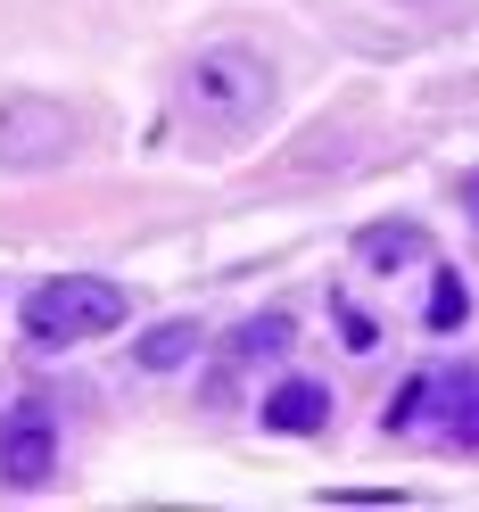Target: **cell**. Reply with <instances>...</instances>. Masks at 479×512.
Listing matches in <instances>:
<instances>
[{
    "label": "cell",
    "mask_w": 479,
    "mask_h": 512,
    "mask_svg": "<svg viewBox=\"0 0 479 512\" xmlns=\"http://www.w3.org/2000/svg\"><path fill=\"white\" fill-rule=\"evenodd\" d=\"M174 108L207 141H240V133H257L273 116V67L257 50H240V42H207V50H190V67L174 83Z\"/></svg>",
    "instance_id": "6da1fadb"
},
{
    "label": "cell",
    "mask_w": 479,
    "mask_h": 512,
    "mask_svg": "<svg viewBox=\"0 0 479 512\" xmlns=\"http://www.w3.org/2000/svg\"><path fill=\"white\" fill-rule=\"evenodd\" d=\"M124 314H133V298H124L116 281L58 273V281H42V290L25 298V339L34 347H83V339H108Z\"/></svg>",
    "instance_id": "7a4b0ae2"
},
{
    "label": "cell",
    "mask_w": 479,
    "mask_h": 512,
    "mask_svg": "<svg viewBox=\"0 0 479 512\" xmlns=\"http://www.w3.org/2000/svg\"><path fill=\"white\" fill-rule=\"evenodd\" d=\"M83 116L67 100H42V91H0V174H42L58 157H75Z\"/></svg>",
    "instance_id": "3957f363"
},
{
    "label": "cell",
    "mask_w": 479,
    "mask_h": 512,
    "mask_svg": "<svg viewBox=\"0 0 479 512\" xmlns=\"http://www.w3.org/2000/svg\"><path fill=\"white\" fill-rule=\"evenodd\" d=\"M58 471V413L42 397H17L0 413V488H42Z\"/></svg>",
    "instance_id": "277c9868"
},
{
    "label": "cell",
    "mask_w": 479,
    "mask_h": 512,
    "mask_svg": "<svg viewBox=\"0 0 479 512\" xmlns=\"http://www.w3.org/2000/svg\"><path fill=\"white\" fill-rule=\"evenodd\" d=\"M422 422H438L446 446H479V364L430 372V413H422Z\"/></svg>",
    "instance_id": "5b68a950"
},
{
    "label": "cell",
    "mask_w": 479,
    "mask_h": 512,
    "mask_svg": "<svg viewBox=\"0 0 479 512\" xmlns=\"http://www.w3.org/2000/svg\"><path fill=\"white\" fill-rule=\"evenodd\" d=\"M331 422V389L323 380H281V389L265 397V430H290V438H314Z\"/></svg>",
    "instance_id": "8992f818"
},
{
    "label": "cell",
    "mask_w": 479,
    "mask_h": 512,
    "mask_svg": "<svg viewBox=\"0 0 479 512\" xmlns=\"http://www.w3.org/2000/svg\"><path fill=\"white\" fill-rule=\"evenodd\" d=\"M290 339H298V323H290V314H248V323L223 339V364H265V356H290Z\"/></svg>",
    "instance_id": "52a82bcc"
},
{
    "label": "cell",
    "mask_w": 479,
    "mask_h": 512,
    "mask_svg": "<svg viewBox=\"0 0 479 512\" xmlns=\"http://www.w3.org/2000/svg\"><path fill=\"white\" fill-rule=\"evenodd\" d=\"M199 347H207V331H199V323L182 314V323H157V331H141L133 364H141V372H182L190 356H199Z\"/></svg>",
    "instance_id": "ba28073f"
},
{
    "label": "cell",
    "mask_w": 479,
    "mask_h": 512,
    "mask_svg": "<svg viewBox=\"0 0 479 512\" xmlns=\"http://www.w3.org/2000/svg\"><path fill=\"white\" fill-rule=\"evenodd\" d=\"M405 256H422V232H413V223H372V232H364V265L397 273Z\"/></svg>",
    "instance_id": "9c48e42d"
},
{
    "label": "cell",
    "mask_w": 479,
    "mask_h": 512,
    "mask_svg": "<svg viewBox=\"0 0 479 512\" xmlns=\"http://www.w3.org/2000/svg\"><path fill=\"white\" fill-rule=\"evenodd\" d=\"M471 314V298H463V273H438L430 281V331H455Z\"/></svg>",
    "instance_id": "30bf717a"
},
{
    "label": "cell",
    "mask_w": 479,
    "mask_h": 512,
    "mask_svg": "<svg viewBox=\"0 0 479 512\" xmlns=\"http://www.w3.org/2000/svg\"><path fill=\"white\" fill-rule=\"evenodd\" d=\"M339 339H347V347H356V356H364V347L380 339V323H372L364 306H347V298H339Z\"/></svg>",
    "instance_id": "8fae6325"
},
{
    "label": "cell",
    "mask_w": 479,
    "mask_h": 512,
    "mask_svg": "<svg viewBox=\"0 0 479 512\" xmlns=\"http://www.w3.org/2000/svg\"><path fill=\"white\" fill-rule=\"evenodd\" d=\"M463 207H471V223H479V174H471V182H463Z\"/></svg>",
    "instance_id": "7c38bea8"
},
{
    "label": "cell",
    "mask_w": 479,
    "mask_h": 512,
    "mask_svg": "<svg viewBox=\"0 0 479 512\" xmlns=\"http://www.w3.org/2000/svg\"><path fill=\"white\" fill-rule=\"evenodd\" d=\"M405 9H446V0H405Z\"/></svg>",
    "instance_id": "4fadbf2b"
}]
</instances>
